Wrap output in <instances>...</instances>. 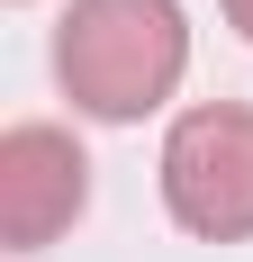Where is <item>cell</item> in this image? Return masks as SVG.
<instances>
[{"label":"cell","mask_w":253,"mask_h":262,"mask_svg":"<svg viewBox=\"0 0 253 262\" xmlns=\"http://www.w3.org/2000/svg\"><path fill=\"white\" fill-rule=\"evenodd\" d=\"M54 73L91 118H145L190 73L181 0H73L54 27Z\"/></svg>","instance_id":"cell-1"},{"label":"cell","mask_w":253,"mask_h":262,"mask_svg":"<svg viewBox=\"0 0 253 262\" xmlns=\"http://www.w3.org/2000/svg\"><path fill=\"white\" fill-rule=\"evenodd\" d=\"M163 208L208 244L253 235V108L208 100V108L172 118V136H163Z\"/></svg>","instance_id":"cell-2"},{"label":"cell","mask_w":253,"mask_h":262,"mask_svg":"<svg viewBox=\"0 0 253 262\" xmlns=\"http://www.w3.org/2000/svg\"><path fill=\"white\" fill-rule=\"evenodd\" d=\"M91 208V163L64 127H9L0 136V244L9 253H36L54 244L73 217Z\"/></svg>","instance_id":"cell-3"},{"label":"cell","mask_w":253,"mask_h":262,"mask_svg":"<svg viewBox=\"0 0 253 262\" xmlns=\"http://www.w3.org/2000/svg\"><path fill=\"white\" fill-rule=\"evenodd\" d=\"M226 18H235V27H244V36H253V0H226Z\"/></svg>","instance_id":"cell-4"}]
</instances>
